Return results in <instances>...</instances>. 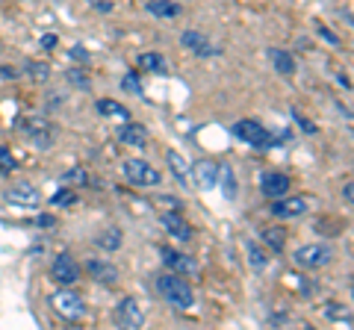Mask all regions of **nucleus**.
<instances>
[{
    "label": "nucleus",
    "mask_w": 354,
    "mask_h": 330,
    "mask_svg": "<svg viewBox=\"0 0 354 330\" xmlns=\"http://www.w3.org/2000/svg\"><path fill=\"white\" fill-rule=\"evenodd\" d=\"M157 289L160 295L165 298V304H171L174 310H192L195 307V292H192V286L183 280V274H160L157 278Z\"/></svg>",
    "instance_id": "f257e3e1"
},
{
    "label": "nucleus",
    "mask_w": 354,
    "mask_h": 330,
    "mask_svg": "<svg viewBox=\"0 0 354 330\" xmlns=\"http://www.w3.org/2000/svg\"><path fill=\"white\" fill-rule=\"evenodd\" d=\"M234 136L239 142H245V145L257 148V151H269V148H274V145H281V142H283V139H274L269 130H266L260 121H254V118L236 121V124H234Z\"/></svg>",
    "instance_id": "f03ea898"
},
{
    "label": "nucleus",
    "mask_w": 354,
    "mask_h": 330,
    "mask_svg": "<svg viewBox=\"0 0 354 330\" xmlns=\"http://www.w3.org/2000/svg\"><path fill=\"white\" fill-rule=\"evenodd\" d=\"M18 130L27 136L30 145H36L39 151H48L53 145V127L48 118H39V115H30V118H21L18 121Z\"/></svg>",
    "instance_id": "7ed1b4c3"
},
{
    "label": "nucleus",
    "mask_w": 354,
    "mask_h": 330,
    "mask_svg": "<svg viewBox=\"0 0 354 330\" xmlns=\"http://www.w3.org/2000/svg\"><path fill=\"white\" fill-rule=\"evenodd\" d=\"M121 171H124V177L130 180V186H142V189H151V186H160L162 183V174L153 168L151 162H145V159H127V162H121Z\"/></svg>",
    "instance_id": "20e7f679"
},
{
    "label": "nucleus",
    "mask_w": 354,
    "mask_h": 330,
    "mask_svg": "<svg viewBox=\"0 0 354 330\" xmlns=\"http://www.w3.org/2000/svg\"><path fill=\"white\" fill-rule=\"evenodd\" d=\"M295 266L301 269H325L330 260H334V251H330L328 245H319V242H310V245H301L295 248Z\"/></svg>",
    "instance_id": "39448f33"
},
{
    "label": "nucleus",
    "mask_w": 354,
    "mask_h": 330,
    "mask_svg": "<svg viewBox=\"0 0 354 330\" xmlns=\"http://www.w3.org/2000/svg\"><path fill=\"white\" fill-rule=\"evenodd\" d=\"M50 304H53V310H57L59 316H65V318H83L86 316V301H83V295H77L74 289H59L57 295L50 298Z\"/></svg>",
    "instance_id": "423d86ee"
},
{
    "label": "nucleus",
    "mask_w": 354,
    "mask_h": 330,
    "mask_svg": "<svg viewBox=\"0 0 354 330\" xmlns=\"http://www.w3.org/2000/svg\"><path fill=\"white\" fill-rule=\"evenodd\" d=\"M6 201L12 206H18V210H36L39 206V189L32 183H27V180L12 183L6 189Z\"/></svg>",
    "instance_id": "0eeeda50"
},
{
    "label": "nucleus",
    "mask_w": 354,
    "mask_h": 330,
    "mask_svg": "<svg viewBox=\"0 0 354 330\" xmlns=\"http://www.w3.org/2000/svg\"><path fill=\"white\" fill-rule=\"evenodd\" d=\"M113 318H115L118 327H133V330H136V327L145 324V313L139 310V304L133 301V298H121V301L115 304Z\"/></svg>",
    "instance_id": "6e6552de"
},
{
    "label": "nucleus",
    "mask_w": 354,
    "mask_h": 330,
    "mask_svg": "<svg viewBox=\"0 0 354 330\" xmlns=\"http://www.w3.org/2000/svg\"><path fill=\"white\" fill-rule=\"evenodd\" d=\"M307 206H310V201L307 197H274L272 201V206H269V213L274 215V218H298V215H304L307 213Z\"/></svg>",
    "instance_id": "1a4fd4ad"
},
{
    "label": "nucleus",
    "mask_w": 354,
    "mask_h": 330,
    "mask_svg": "<svg viewBox=\"0 0 354 330\" xmlns=\"http://www.w3.org/2000/svg\"><path fill=\"white\" fill-rule=\"evenodd\" d=\"M53 280L62 283V286H74L80 280V266H77V260L71 254H65V251L53 260Z\"/></svg>",
    "instance_id": "9d476101"
},
{
    "label": "nucleus",
    "mask_w": 354,
    "mask_h": 330,
    "mask_svg": "<svg viewBox=\"0 0 354 330\" xmlns=\"http://www.w3.org/2000/svg\"><path fill=\"white\" fill-rule=\"evenodd\" d=\"M290 186H292V180L286 177V174H281V171H266L260 177V192L269 197V201L290 195Z\"/></svg>",
    "instance_id": "9b49d317"
},
{
    "label": "nucleus",
    "mask_w": 354,
    "mask_h": 330,
    "mask_svg": "<svg viewBox=\"0 0 354 330\" xmlns=\"http://www.w3.org/2000/svg\"><path fill=\"white\" fill-rule=\"evenodd\" d=\"M180 45L186 50L198 53V57H218V53H221V48H216L213 41H209L204 32H198V30H186L183 36H180Z\"/></svg>",
    "instance_id": "f8f14e48"
},
{
    "label": "nucleus",
    "mask_w": 354,
    "mask_h": 330,
    "mask_svg": "<svg viewBox=\"0 0 354 330\" xmlns=\"http://www.w3.org/2000/svg\"><path fill=\"white\" fill-rule=\"evenodd\" d=\"M160 254H162L165 266H169L171 271H177V274H198L201 271V266H198L189 254H180V251H174V248H160Z\"/></svg>",
    "instance_id": "ddd939ff"
},
{
    "label": "nucleus",
    "mask_w": 354,
    "mask_h": 330,
    "mask_svg": "<svg viewBox=\"0 0 354 330\" xmlns=\"http://www.w3.org/2000/svg\"><path fill=\"white\" fill-rule=\"evenodd\" d=\"M118 142L121 145H130V148H148V127L145 124H136V121H124L118 127Z\"/></svg>",
    "instance_id": "4468645a"
},
{
    "label": "nucleus",
    "mask_w": 354,
    "mask_h": 330,
    "mask_svg": "<svg viewBox=\"0 0 354 330\" xmlns=\"http://www.w3.org/2000/svg\"><path fill=\"white\" fill-rule=\"evenodd\" d=\"M218 177V165L209 162V159H198L192 162V186H201V189H213Z\"/></svg>",
    "instance_id": "2eb2a0df"
},
{
    "label": "nucleus",
    "mask_w": 354,
    "mask_h": 330,
    "mask_svg": "<svg viewBox=\"0 0 354 330\" xmlns=\"http://www.w3.org/2000/svg\"><path fill=\"white\" fill-rule=\"evenodd\" d=\"M165 159H169V168L177 177V183H180L183 189H195L192 186V162H186L183 153H177V151H169L165 153Z\"/></svg>",
    "instance_id": "dca6fc26"
},
{
    "label": "nucleus",
    "mask_w": 354,
    "mask_h": 330,
    "mask_svg": "<svg viewBox=\"0 0 354 330\" xmlns=\"http://www.w3.org/2000/svg\"><path fill=\"white\" fill-rule=\"evenodd\" d=\"M162 227H165V233H169L171 239H177V242H189L192 239V224L186 222L183 215H177V213H165L162 215Z\"/></svg>",
    "instance_id": "f3484780"
},
{
    "label": "nucleus",
    "mask_w": 354,
    "mask_h": 330,
    "mask_svg": "<svg viewBox=\"0 0 354 330\" xmlns=\"http://www.w3.org/2000/svg\"><path fill=\"white\" fill-rule=\"evenodd\" d=\"M86 271L92 274V280L104 283V286L118 283V269L113 266V262H106V260H88L86 262Z\"/></svg>",
    "instance_id": "a211bd4d"
},
{
    "label": "nucleus",
    "mask_w": 354,
    "mask_h": 330,
    "mask_svg": "<svg viewBox=\"0 0 354 330\" xmlns=\"http://www.w3.org/2000/svg\"><path fill=\"white\" fill-rule=\"evenodd\" d=\"M145 9L153 18H162V21H171V18L180 15V6H177L174 0H148Z\"/></svg>",
    "instance_id": "6ab92c4d"
},
{
    "label": "nucleus",
    "mask_w": 354,
    "mask_h": 330,
    "mask_svg": "<svg viewBox=\"0 0 354 330\" xmlns=\"http://www.w3.org/2000/svg\"><path fill=\"white\" fill-rule=\"evenodd\" d=\"M269 59H272V68L283 74V77H290L295 74V59H292V53H286L281 48H269Z\"/></svg>",
    "instance_id": "aec40b11"
},
{
    "label": "nucleus",
    "mask_w": 354,
    "mask_h": 330,
    "mask_svg": "<svg viewBox=\"0 0 354 330\" xmlns=\"http://www.w3.org/2000/svg\"><path fill=\"white\" fill-rule=\"evenodd\" d=\"M97 113L106 115V118H121V121H130V109L124 104L113 101V97H101L97 101Z\"/></svg>",
    "instance_id": "412c9836"
},
{
    "label": "nucleus",
    "mask_w": 354,
    "mask_h": 330,
    "mask_svg": "<svg viewBox=\"0 0 354 330\" xmlns=\"http://www.w3.org/2000/svg\"><path fill=\"white\" fill-rule=\"evenodd\" d=\"M216 183H221V195L227 197V201H234L236 197V177H234V168L225 162V165H218V177Z\"/></svg>",
    "instance_id": "4be33fe9"
},
{
    "label": "nucleus",
    "mask_w": 354,
    "mask_h": 330,
    "mask_svg": "<svg viewBox=\"0 0 354 330\" xmlns=\"http://www.w3.org/2000/svg\"><path fill=\"white\" fill-rule=\"evenodd\" d=\"M139 68H145L151 74H165L169 71V62H165L162 53H139Z\"/></svg>",
    "instance_id": "5701e85b"
},
{
    "label": "nucleus",
    "mask_w": 354,
    "mask_h": 330,
    "mask_svg": "<svg viewBox=\"0 0 354 330\" xmlns=\"http://www.w3.org/2000/svg\"><path fill=\"white\" fill-rule=\"evenodd\" d=\"M260 239H263L272 251H283V245H286V230H283V227H263V230H260Z\"/></svg>",
    "instance_id": "b1692460"
},
{
    "label": "nucleus",
    "mask_w": 354,
    "mask_h": 330,
    "mask_svg": "<svg viewBox=\"0 0 354 330\" xmlns=\"http://www.w3.org/2000/svg\"><path fill=\"white\" fill-rule=\"evenodd\" d=\"M121 230L118 227H109V230H101V236H97V245L106 248V251H118L121 248Z\"/></svg>",
    "instance_id": "393cba45"
},
{
    "label": "nucleus",
    "mask_w": 354,
    "mask_h": 330,
    "mask_svg": "<svg viewBox=\"0 0 354 330\" xmlns=\"http://www.w3.org/2000/svg\"><path fill=\"white\" fill-rule=\"evenodd\" d=\"M121 89L124 92H130V95H145V89H142V80H139V74L136 71H130V74H124L121 77Z\"/></svg>",
    "instance_id": "a878e982"
},
{
    "label": "nucleus",
    "mask_w": 354,
    "mask_h": 330,
    "mask_svg": "<svg viewBox=\"0 0 354 330\" xmlns=\"http://www.w3.org/2000/svg\"><path fill=\"white\" fill-rule=\"evenodd\" d=\"M65 77H68V83L77 86V89H88V86H92V80H88V74L83 68H68Z\"/></svg>",
    "instance_id": "bb28decb"
},
{
    "label": "nucleus",
    "mask_w": 354,
    "mask_h": 330,
    "mask_svg": "<svg viewBox=\"0 0 354 330\" xmlns=\"http://www.w3.org/2000/svg\"><path fill=\"white\" fill-rule=\"evenodd\" d=\"M88 183V174L83 168H71L62 174V186H86Z\"/></svg>",
    "instance_id": "cd10ccee"
},
{
    "label": "nucleus",
    "mask_w": 354,
    "mask_h": 330,
    "mask_svg": "<svg viewBox=\"0 0 354 330\" xmlns=\"http://www.w3.org/2000/svg\"><path fill=\"white\" fill-rule=\"evenodd\" d=\"M245 251H248V260H251V266L257 269V271H263V269H266V254H263V251H260L257 245H254V242H248V245H245Z\"/></svg>",
    "instance_id": "c85d7f7f"
},
{
    "label": "nucleus",
    "mask_w": 354,
    "mask_h": 330,
    "mask_svg": "<svg viewBox=\"0 0 354 330\" xmlns=\"http://www.w3.org/2000/svg\"><path fill=\"white\" fill-rule=\"evenodd\" d=\"M74 201H77V195H74V192H68V189H59L57 195L50 197V204H53V206H71Z\"/></svg>",
    "instance_id": "c756f323"
},
{
    "label": "nucleus",
    "mask_w": 354,
    "mask_h": 330,
    "mask_svg": "<svg viewBox=\"0 0 354 330\" xmlns=\"http://www.w3.org/2000/svg\"><path fill=\"white\" fill-rule=\"evenodd\" d=\"M27 74L36 77V80H48L50 77V71H48V65L44 62H27Z\"/></svg>",
    "instance_id": "7c9ffc66"
},
{
    "label": "nucleus",
    "mask_w": 354,
    "mask_h": 330,
    "mask_svg": "<svg viewBox=\"0 0 354 330\" xmlns=\"http://www.w3.org/2000/svg\"><path fill=\"white\" fill-rule=\"evenodd\" d=\"M15 168V157H12V151L0 145V171H12Z\"/></svg>",
    "instance_id": "2f4dec72"
},
{
    "label": "nucleus",
    "mask_w": 354,
    "mask_h": 330,
    "mask_svg": "<svg viewBox=\"0 0 354 330\" xmlns=\"http://www.w3.org/2000/svg\"><path fill=\"white\" fill-rule=\"evenodd\" d=\"M316 32H319V39H325L330 48H339V36H334V32H330L325 24H316Z\"/></svg>",
    "instance_id": "473e14b6"
},
{
    "label": "nucleus",
    "mask_w": 354,
    "mask_h": 330,
    "mask_svg": "<svg viewBox=\"0 0 354 330\" xmlns=\"http://www.w3.org/2000/svg\"><path fill=\"white\" fill-rule=\"evenodd\" d=\"M328 316H330V318H346V324H351V316H348V310H346V307H342V310H339L337 301H330V304H328Z\"/></svg>",
    "instance_id": "72a5a7b5"
},
{
    "label": "nucleus",
    "mask_w": 354,
    "mask_h": 330,
    "mask_svg": "<svg viewBox=\"0 0 354 330\" xmlns=\"http://www.w3.org/2000/svg\"><path fill=\"white\" fill-rule=\"evenodd\" d=\"M292 118H295V124H298V127H301V130H304V133H316V124H310V121H307L304 115H298V113H295Z\"/></svg>",
    "instance_id": "f704fd0d"
},
{
    "label": "nucleus",
    "mask_w": 354,
    "mask_h": 330,
    "mask_svg": "<svg viewBox=\"0 0 354 330\" xmlns=\"http://www.w3.org/2000/svg\"><path fill=\"white\" fill-rule=\"evenodd\" d=\"M21 71L18 68H12V65H0V80H15Z\"/></svg>",
    "instance_id": "c9c22d12"
},
{
    "label": "nucleus",
    "mask_w": 354,
    "mask_h": 330,
    "mask_svg": "<svg viewBox=\"0 0 354 330\" xmlns=\"http://www.w3.org/2000/svg\"><path fill=\"white\" fill-rule=\"evenodd\" d=\"M57 45H59V39L53 36V32H44V36H41V48H44V50H53Z\"/></svg>",
    "instance_id": "e433bc0d"
},
{
    "label": "nucleus",
    "mask_w": 354,
    "mask_h": 330,
    "mask_svg": "<svg viewBox=\"0 0 354 330\" xmlns=\"http://www.w3.org/2000/svg\"><path fill=\"white\" fill-rule=\"evenodd\" d=\"M71 57H74V59H83V62H88V50L77 45V48H71Z\"/></svg>",
    "instance_id": "4c0bfd02"
},
{
    "label": "nucleus",
    "mask_w": 354,
    "mask_h": 330,
    "mask_svg": "<svg viewBox=\"0 0 354 330\" xmlns=\"http://www.w3.org/2000/svg\"><path fill=\"white\" fill-rule=\"evenodd\" d=\"M95 9H101V12H109V9H113V3H109V0H106V3H101V0H95Z\"/></svg>",
    "instance_id": "58836bf2"
},
{
    "label": "nucleus",
    "mask_w": 354,
    "mask_h": 330,
    "mask_svg": "<svg viewBox=\"0 0 354 330\" xmlns=\"http://www.w3.org/2000/svg\"><path fill=\"white\" fill-rule=\"evenodd\" d=\"M39 224H41V227H50V224H53V218H50V215H41V218H39Z\"/></svg>",
    "instance_id": "ea45409f"
},
{
    "label": "nucleus",
    "mask_w": 354,
    "mask_h": 330,
    "mask_svg": "<svg viewBox=\"0 0 354 330\" xmlns=\"http://www.w3.org/2000/svg\"><path fill=\"white\" fill-rule=\"evenodd\" d=\"M342 195H346V201L351 204V183H346V189H342Z\"/></svg>",
    "instance_id": "a19ab883"
},
{
    "label": "nucleus",
    "mask_w": 354,
    "mask_h": 330,
    "mask_svg": "<svg viewBox=\"0 0 354 330\" xmlns=\"http://www.w3.org/2000/svg\"><path fill=\"white\" fill-rule=\"evenodd\" d=\"M0 174H3V171H0Z\"/></svg>",
    "instance_id": "79ce46f5"
}]
</instances>
